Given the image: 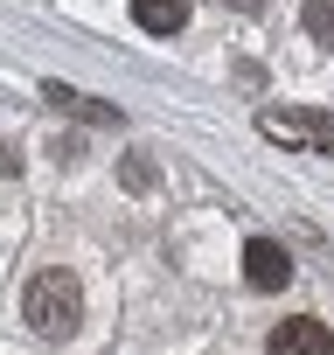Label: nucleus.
I'll list each match as a JSON object with an SVG mask.
<instances>
[{"label": "nucleus", "instance_id": "nucleus-1", "mask_svg": "<svg viewBox=\"0 0 334 355\" xmlns=\"http://www.w3.org/2000/svg\"><path fill=\"white\" fill-rule=\"evenodd\" d=\"M21 320H28L42 341H70L77 320H84V286H77V272H63V265L35 272V279H28V300H21Z\"/></svg>", "mask_w": 334, "mask_h": 355}, {"label": "nucleus", "instance_id": "nucleus-2", "mask_svg": "<svg viewBox=\"0 0 334 355\" xmlns=\"http://www.w3.org/2000/svg\"><path fill=\"white\" fill-rule=\"evenodd\" d=\"M258 132L279 139V146H299V153H334V112H299V105H265L258 112Z\"/></svg>", "mask_w": 334, "mask_h": 355}, {"label": "nucleus", "instance_id": "nucleus-3", "mask_svg": "<svg viewBox=\"0 0 334 355\" xmlns=\"http://www.w3.org/2000/svg\"><path fill=\"white\" fill-rule=\"evenodd\" d=\"M265 355H334V334H327V320H279L272 327V341H265Z\"/></svg>", "mask_w": 334, "mask_h": 355}, {"label": "nucleus", "instance_id": "nucleus-4", "mask_svg": "<svg viewBox=\"0 0 334 355\" xmlns=\"http://www.w3.org/2000/svg\"><path fill=\"white\" fill-rule=\"evenodd\" d=\"M244 279H251L258 293H279V286L292 279V258H285V244H272V237H251V244H244Z\"/></svg>", "mask_w": 334, "mask_h": 355}, {"label": "nucleus", "instance_id": "nucleus-5", "mask_svg": "<svg viewBox=\"0 0 334 355\" xmlns=\"http://www.w3.org/2000/svg\"><path fill=\"white\" fill-rule=\"evenodd\" d=\"M188 8L195 0H132V21L146 35H175V28H188Z\"/></svg>", "mask_w": 334, "mask_h": 355}, {"label": "nucleus", "instance_id": "nucleus-6", "mask_svg": "<svg viewBox=\"0 0 334 355\" xmlns=\"http://www.w3.org/2000/svg\"><path fill=\"white\" fill-rule=\"evenodd\" d=\"M42 98H49L56 112L84 119V125H118V112H112V105H98V98H84V91H70V84H42Z\"/></svg>", "mask_w": 334, "mask_h": 355}, {"label": "nucleus", "instance_id": "nucleus-7", "mask_svg": "<svg viewBox=\"0 0 334 355\" xmlns=\"http://www.w3.org/2000/svg\"><path fill=\"white\" fill-rule=\"evenodd\" d=\"M299 21H306V35H313L320 49H334V0H306Z\"/></svg>", "mask_w": 334, "mask_h": 355}, {"label": "nucleus", "instance_id": "nucleus-8", "mask_svg": "<svg viewBox=\"0 0 334 355\" xmlns=\"http://www.w3.org/2000/svg\"><path fill=\"white\" fill-rule=\"evenodd\" d=\"M118 182H125V189H153V182H160V167H153L146 153H132V160L118 167Z\"/></svg>", "mask_w": 334, "mask_h": 355}, {"label": "nucleus", "instance_id": "nucleus-9", "mask_svg": "<svg viewBox=\"0 0 334 355\" xmlns=\"http://www.w3.org/2000/svg\"><path fill=\"white\" fill-rule=\"evenodd\" d=\"M0 174H21V153L15 146H0Z\"/></svg>", "mask_w": 334, "mask_h": 355}, {"label": "nucleus", "instance_id": "nucleus-10", "mask_svg": "<svg viewBox=\"0 0 334 355\" xmlns=\"http://www.w3.org/2000/svg\"><path fill=\"white\" fill-rule=\"evenodd\" d=\"M223 8H237V15H258V8H272V0H223Z\"/></svg>", "mask_w": 334, "mask_h": 355}]
</instances>
